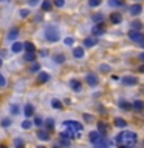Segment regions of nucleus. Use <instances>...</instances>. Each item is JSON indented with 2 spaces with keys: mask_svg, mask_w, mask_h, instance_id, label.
Instances as JSON below:
<instances>
[{
  "mask_svg": "<svg viewBox=\"0 0 144 148\" xmlns=\"http://www.w3.org/2000/svg\"><path fill=\"white\" fill-rule=\"evenodd\" d=\"M82 133V123L76 122V120H65L62 123V134L60 136L67 139H78Z\"/></svg>",
  "mask_w": 144,
  "mask_h": 148,
  "instance_id": "obj_1",
  "label": "nucleus"
},
{
  "mask_svg": "<svg viewBox=\"0 0 144 148\" xmlns=\"http://www.w3.org/2000/svg\"><path fill=\"white\" fill-rule=\"evenodd\" d=\"M136 133L133 131H121L118 136H116L115 142L118 148H133L135 143H136Z\"/></svg>",
  "mask_w": 144,
  "mask_h": 148,
  "instance_id": "obj_2",
  "label": "nucleus"
},
{
  "mask_svg": "<svg viewBox=\"0 0 144 148\" xmlns=\"http://www.w3.org/2000/svg\"><path fill=\"white\" fill-rule=\"evenodd\" d=\"M59 29H57V26H54V25H48L45 28V39L48 40V42H57L59 40Z\"/></svg>",
  "mask_w": 144,
  "mask_h": 148,
  "instance_id": "obj_3",
  "label": "nucleus"
},
{
  "mask_svg": "<svg viewBox=\"0 0 144 148\" xmlns=\"http://www.w3.org/2000/svg\"><path fill=\"white\" fill-rule=\"evenodd\" d=\"M129 37H130V40H132V42H135V43H139V45L144 46V37L139 34L138 31H133V29H132V31L129 32Z\"/></svg>",
  "mask_w": 144,
  "mask_h": 148,
  "instance_id": "obj_4",
  "label": "nucleus"
},
{
  "mask_svg": "<svg viewBox=\"0 0 144 148\" xmlns=\"http://www.w3.org/2000/svg\"><path fill=\"white\" fill-rule=\"evenodd\" d=\"M102 137H104V136H102V134H101L99 131H91V133H90V142H91V143L99 142Z\"/></svg>",
  "mask_w": 144,
  "mask_h": 148,
  "instance_id": "obj_5",
  "label": "nucleus"
},
{
  "mask_svg": "<svg viewBox=\"0 0 144 148\" xmlns=\"http://www.w3.org/2000/svg\"><path fill=\"white\" fill-rule=\"evenodd\" d=\"M130 14H132V16H138V14H141V11H143V6L139 3H136V5H132V6H130Z\"/></svg>",
  "mask_w": 144,
  "mask_h": 148,
  "instance_id": "obj_6",
  "label": "nucleus"
},
{
  "mask_svg": "<svg viewBox=\"0 0 144 148\" xmlns=\"http://www.w3.org/2000/svg\"><path fill=\"white\" fill-rule=\"evenodd\" d=\"M109 147H110V140L105 137H102L99 142L95 143V148H109Z\"/></svg>",
  "mask_w": 144,
  "mask_h": 148,
  "instance_id": "obj_7",
  "label": "nucleus"
},
{
  "mask_svg": "<svg viewBox=\"0 0 144 148\" xmlns=\"http://www.w3.org/2000/svg\"><path fill=\"white\" fill-rule=\"evenodd\" d=\"M98 43V37H88V39L84 40V46H87V48H90V46H95Z\"/></svg>",
  "mask_w": 144,
  "mask_h": 148,
  "instance_id": "obj_8",
  "label": "nucleus"
},
{
  "mask_svg": "<svg viewBox=\"0 0 144 148\" xmlns=\"http://www.w3.org/2000/svg\"><path fill=\"white\" fill-rule=\"evenodd\" d=\"M70 86H71V90H73V91H81V88H82L81 82H79V80H76V79H73V80H70Z\"/></svg>",
  "mask_w": 144,
  "mask_h": 148,
  "instance_id": "obj_9",
  "label": "nucleus"
},
{
  "mask_svg": "<svg viewBox=\"0 0 144 148\" xmlns=\"http://www.w3.org/2000/svg\"><path fill=\"white\" fill-rule=\"evenodd\" d=\"M121 20H123V16H121L119 12H111V16H110V22L111 23H119Z\"/></svg>",
  "mask_w": 144,
  "mask_h": 148,
  "instance_id": "obj_10",
  "label": "nucleus"
},
{
  "mask_svg": "<svg viewBox=\"0 0 144 148\" xmlns=\"http://www.w3.org/2000/svg\"><path fill=\"white\" fill-rule=\"evenodd\" d=\"M87 82H88V85L95 86L98 83V77L95 76V74H87Z\"/></svg>",
  "mask_w": 144,
  "mask_h": 148,
  "instance_id": "obj_11",
  "label": "nucleus"
},
{
  "mask_svg": "<svg viewBox=\"0 0 144 148\" xmlns=\"http://www.w3.org/2000/svg\"><path fill=\"white\" fill-rule=\"evenodd\" d=\"M22 49H23V43H20V42H16V43H12V46H11L12 53H20Z\"/></svg>",
  "mask_w": 144,
  "mask_h": 148,
  "instance_id": "obj_12",
  "label": "nucleus"
},
{
  "mask_svg": "<svg viewBox=\"0 0 144 148\" xmlns=\"http://www.w3.org/2000/svg\"><path fill=\"white\" fill-rule=\"evenodd\" d=\"M48 79H50V76L46 73H39V76H37V82H39V83H45V82H48Z\"/></svg>",
  "mask_w": 144,
  "mask_h": 148,
  "instance_id": "obj_13",
  "label": "nucleus"
},
{
  "mask_svg": "<svg viewBox=\"0 0 144 148\" xmlns=\"http://www.w3.org/2000/svg\"><path fill=\"white\" fill-rule=\"evenodd\" d=\"M37 137H39L40 140H48V139H50L48 133H46V131H42V130H39V131H37Z\"/></svg>",
  "mask_w": 144,
  "mask_h": 148,
  "instance_id": "obj_14",
  "label": "nucleus"
},
{
  "mask_svg": "<svg viewBox=\"0 0 144 148\" xmlns=\"http://www.w3.org/2000/svg\"><path fill=\"white\" fill-rule=\"evenodd\" d=\"M23 48L26 49V53H36V48H34V45H33L31 42H26V43L23 45Z\"/></svg>",
  "mask_w": 144,
  "mask_h": 148,
  "instance_id": "obj_15",
  "label": "nucleus"
},
{
  "mask_svg": "<svg viewBox=\"0 0 144 148\" xmlns=\"http://www.w3.org/2000/svg\"><path fill=\"white\" fill-rule=\"evenodd\" d=\"M123 82L125 83V85H133V83L138 82V79H136V77H124Z\"/></svg>",
  "mask_w": 144,
  "mask_h": 148,
  "instance_id": "obj_16",
  "label": "nucleus"
},
{
  "mask_svg": "<svg viewBox=\"0 0 144 148\" xmlns=\"http://www.w3.org/2000/svg\"><path fill=\"white\" fill-rule=\"evenodd\" d=\"M23 113H25V116H33V114H34V106L28 103L25 106V111H23Z\"/></svg>",
  "mask_w": 144,
  "mask_h": 148,
  "instance_id": "obj_17",
  "label": "nucleus"
},
{
  "mask_svg": "<svg viewBox=\"0 0 144 148\" xmlns=\"http://www.w3.org/2000/svg\"><path fill=\"white\" fill-rule=\"evenodd\" d=\"M73 56H74V57H78V59L84 57V49L82 48H74L73 49Z\"/></svg>",
  "mask_w": 144,
  "mask_h": 148,
  "instance_id": "obj_18",
  "label": "nucleus"
},
{
  "mask_svg": "<svg viewBox=\"0 0 144 148\" xmlns=\"http://www.w3.org/2000/svg\"><path fill=\"white\" fill-rule=\"evenodd\" d=\"M132 106H133V108L136 110V111H143V110H144V103H143V102H139V100L133 102V103H132Z\"/></svg>",
  "mask_w": 144,
  "mask_h": 148,
  "instance_id": "obj_19",
  "label": "nucleus"
},
{
  "mask_svg": "<svg viewBox=\"0 0 144 148\" xmlns=\"http://www.w3.org/2000/svg\"><path fill=\"white\" fill-rule=\"evenodd\" d=\"M102 32H104V28H102V26H99V25H95V26H93V34H95V37L99 36V34H102Z\"/></svg>",
  "mask_w": 144,
  "mask_h": 148,
  "instance_id": "obj_20",
  "label": "nucleus"
},
{
  "mask_svg": "<svg viewBox=\"0 0 144 148\" xmlns=\"http://www.w3.org/2000/svg\"><path fill=\"white\" fill-rule=\"evenodd\" d=\"M17 36H19V29H17V28H14V29H11V31H9V34H8V39H9V40H14Z\"/></svg>",
  "mask_w": 144,
  "mask_h": 148,
  "instance_id": "obj_21",
  "label": "nucleus"
},
{
  "mask_svg": "<svg viewBox=\"0 0 144 148\" xmlns=\"http://www.w3.org/2000/svg\"><path fill=\"white\" fill-rule=\"evenodd\" d=\"M25 60L26 62H34L36 60V53H25Z\"/></svg>",
  "mask_w": 144,
  "mask_h": 148,
  "instance_id": "obj_22",
  "label": "nucleus"
},
{
  "mask_svg": "<svg viewBox=\"0 0 144 148\" xmlns=\"http://www.w3.org/2000/svg\"><path fill=\"white\" fill-rule=\"evenodd\" d=\"M115 125H116V127H119V128H124L125 127V125H127V122H125V120L124 119H115Z\"/></svg>",
  "mask_w": 144,
  "mask_h": 148,
  "instance_id": "obj_23",
  "label": "nucleus"
},
{
  "mask_svg": "<svg viewBox=\"0 0 144 148\" xmlns=\"http://www.w3.org/2000/svg\"><path fill=\"white\" fill-rule=\"evenodd\" d=\"M98 128H99V133H101V134H105V133H107V130H109V128L105 127V123H104V122H99V123H98Z\"/></svg>",
  "mask_w": 144,
  "mask_h": 148,
  "instance_id": "obj_24",
  "label": "nucleus"
},
{
  "mask_svg": "<svg viewBox=\"0 0 144 148\" xmlns=\"http://www.w3.org/2000/svg\"><path fill=\"white\" fill-rule=\"evenodd\" d=\"M59 142L62 143L64 147H70V139H67V137H64V136H60V139H59Z\"/></svg>",
  "mask_w": 144,
  "mask_h": 148,
  "instance_id": "obj_25",
  "label": "nucleus"
},
{
  "mask_svg": "<svg viewBox=\"0 0 144 148\" xmlns=\"http://www.w3.org/2000/svg\"><path fill=\"white\" fill-rule=\"evenodd\" d=\"M50 8H51V2L50 0H45V2L42 3V9H44V11H48Z\"/></svg>",
  "mask_w": 144,
  "mask_h": 148,
  "instance_id": "obj_26",
  "label": "nucleus"
},
{
  "mask_svg": "<svg viewBox=\"0 0 144 148\" xmlns=\"http://www.w3.org/2000/svg\"><path fill=\"white\" fill-rule=\"evenodd\" d=\"M31 125H33V123L30 122V120H23V122H22V128H23V130H30Z\"/></svg>",
  "mask_w": 144,
  "mask_h": 148,
  "instance_id": "obj_27",
  "label": "nucleus"
},
{
  "mask_svg": "<svg viewBox=\"0 0 144 148\" xmlns=\"http://www.w3.org/2000/svg\"><path fill=\"white\" fill-rule=\"evenodd\" d=\"M109 3L111 6H121V5H123V0H110Z\"/></svg>",
  "mask_w": 144,
  "mask_h": 148,
  "instance_id": "obj_28",
  "label": "nucleus"
},
{
  "mask_svg": "<svg viewBox=\"0 0 144 148\" xmlns=\"http://www.w3.org/2000/svg\"><path fill=\"white\" fill-rule=\"evenodd\" d=\"M53 127H54V120L53 119H46V128L53 130Z\"/></svg>",
  "mask_w": 144,
  "mask_h": 148,
  "instance_id": "obj_29",
  "label": "nucleus"
},
{
  "mask_svg": "<svg viewBox=\"0 0 144 148\" xmlns=\"http://www.w3.org/2000/svg\"><path fill=\"white\" fill-rule=\"evenodd\" d=\"M88 5H90V6H99V5H101V0H90V2H88Z\"/></svg>",
  "mask_w": 144,
  "mask_h": 148,
  "instance_id": "obj_30",
  "label": "nucleus"
},
{
  "mask_svg": "<svg viewBox=\"0 0 144 148\" xmlns=\"http://www.w3.org/2000/svg\"><path fill=\"white\" fill-rule=\"evenodd\" d=\"M54 5H56L57 8H62L64 5H65V0H54Z\"/></svg>",
  "mask_w": 144,
  "mask_h": 148,
  "instance_id": "obj_31",
  "label": "nucleus"
},
{
  "mask_svg": "<svg viewBox=\"0 0 144 148\" xmlns=\"http://www.w3.org/2000/svg\"><path fill=\"white\" fill-rule=\"evenodd\" d=\"M132 26H133V31H138L139 28H141V23H139V22H133Z\"/></svg>",
  "mask_w": 144,
  "mask_h": 148,
  "instance_id": "obj_32",
  "label": "nucleus"
},
{
  "mask_svg": "<svg viewBox=\"0 0 144 148\" xmlns=\"http://www.w3.org/2000/svg\"><path fill=\"white\" fill-rule=\"evenodd\" d=\"M11 113L12 114H17L19 113V106L17 105H11Z\"/></svg>",
  "mask_w": 144,
  "mask_h": 148,
  "instance_id": "obj_33",
  "label": "nucleus"
},
{
  "mask_svg": "<svg viewBox=\"0 0 144 148\" xmlns=\"http://www.w3.org/2000/svg\"><path fill=\"white\" fill-rule=\"evenodd\" d=\"M34 125H37V127H42V119H40V117H36Z\"/></svg>",
  "mask_w": 144,
  "mask_h": 148,
  "instance_id": "obj_34",
  "label": "nucleus"
},
{
  "mask_svg": "<svg viewBox=\"0 0 144 148\" xmlns=\"http://www.w3.org/2000/svg\"><path fill=\"white\" fill-rule=\"evenodd\" d=\"M54 59L57 60V63H62V60H65V57H64V56H56Z\"/></svg>",
  "mask_w": 144,
  "mask_h": 148,
  "instance_id": "obj_35",
  "label": "nucleus"
},
{
  "mask_svg": "<svg viewBox=\"0 0 144 148\" xmlns=\"http://www.w3.org/2000/svg\"><path fill=\"white\" fill-rule=\"evenodd\" d=\"M9 123H11V122H9V119H3V120H2V125H3V127H9Z\"/></svg>",
  "mask_w": 144,
  "mask_h": 148,
  "instance_id": "obj_36",
  "label": "nucleus"
},
{
  "mask_svg": "<svg viewBox=\"0 0 144 148\" xmlns=\"http://www.w3.org/2000/svg\"><path fill=\"white\" fill-rule=\"evenodd\" d=\"M5 83H6V80H5V77L2 76V74H0V86H3Z\"/></svg>",
  "mask_w": 144,
  "mask_h": 148,
  "instance_id": "obj_37",
  "label": "nucleus"
},
{
  "mask_svg": "<svg viewBox=\"0 0 144 148\" xmlns=\"http://www.w3.org/2000/svg\"><path fill=\"white\" fill-rule=\"evenodd\" d=\"M65 45H73V39H71V37H68V39H65Z\"/></svg>",
  "mask_w": 144,
  "mask_h": 148,
  "instance_id": "obj_38",
  "label": "nucleus"
},
{
  "mask_svg": "<svg viewBox=\"0 0 144 148\" xmlns=\"http://www.w3.org/2000/svg\"><path fill=\"white\" fill-rule=\"evenodd\" d=\"M93 20H95V22H99V20H102V16H101V14H98V16L93 17Z\"/></svg>",
  "mask_w": 144,
  "mask_h": 148,
  "instance_id": "obj_39",
  "label": "nucleus"
},
{
  "mask_svg": "<svg viewBox=\"0 0 144 148\" xmlns=\"http://www.w3.org/2000/svg\"><path fill=\"white\" fill-rule=\"evenodd\" d=\"M53 106H54V108H60V106H62V105H60V102L54 100V102H53Z\"/></svg>",
  "mask_w": 144,
  "mask_h": 148,
  "instance_id": "obj_40",
  "label": "nucleus"
},
{
  "mask_svg": "<svg viewBox=\"0 0 144 148\" xmlns=\"http://www.w3.org/2000/svg\"><path fill=\"white\" fill-rule=\"evenodd\" d=\"M28 16V11H26V9H22V11H20V17H26Z\"/></svg>",
  "mask_w": 144,
  "mask_h": 148,
  "instance_id": "obj_41",
  "label": "nucleus"
},
{
  "mask_svg": "<svg viewBox=\"0 0 144 148\" xmlns=\"http://www.w3.org/2000/svg\"><path fill=\"white\" fill-rule=\"evenodd\" d=\"M31 71H39V65H37V63H34V65L31 66Z\"/></svg>",
  "mask_w": 144,
  "mask_h": 148,
  "instance_id": "obj_42",
  "label": "nucleus"
},
{
  "mask_svg": "<svg viewBox=\"0 0 144 148\" xmlns=\"http://www.w3.org/2000/svg\"><path fill=\"white\" fill-rule=\"evenodd\" d=\"M30 3H31V5H36V3H37V0H30Z\"/></svg>",
  "mask_w": 144,
  "mask_h": 148,
  "instance_id": "obj_43",
  "label": "nucleus"
},
{
  "mask_svg": "<svg viewBox=\"0 0 144 148\" xmlns=\"http://www.w3.org/2000/svg\"><path fill=\"white\" fill-rule=\"evenodd\" d=\"M139 59H141V60H144V53H143V54H139Z\"/></svg>",
  "mask_w": 144,
  "mask_h": 148,
  "instance_id": "obj_44",
  "label": "nucleus"
},
{
  "mask_svg": "<svg viewBox=\"0 0 144 148\" xmlns=\"http://www.w3.org/2000/svg\"><path fill=\"white\" fill-rule=\"evenodd\" d=\"M0 148H6V145H0Z\"/></svg>",
  "mask_w": 144,
  "mask_h": 148,
  "instance_id": "obj_45",
  "label": "nucleus"
},
{
  "mask_svg": "<svg viewBox=\"0 0 144 148\" xmlns=\"http://www.w3.org/2000/svg\"><path fill=\"white\" fill-rule=\"evenodd\" d=\"M0 66H2V59H0Z\"/></svg>",
  "mask_w": 144,
  "mask_h": 148,
  "instance_id": "obj_46",
  "label": "nucleus"
},
{
  "mask_svg": "<svg viewBox=\"0 0 144 148\" xmlns=\"http://www.w3.org/2000/svg\"><path fill=\"white\" fill-rule=\"evenodd\" d=\"M39 148H45V147H39Z\"/></svg>",
  "mask_w": 144,
  "mask_h": 148,
  "instance_id": "obj_47",
  "label": "nucleus"
},
{
  "mask_svg": "<svg viewBox=\"0 0 144 148\" xmlns=\"http://www.w3.org/2000/svg\"><path fill=\"white\" fill-rule=\"evenodd\" d=\"M54 148H59V147H54Z\"/></svg>",
  "mask_w": 144,
  "mask_h": 148,
  "instance_id": "obj_48",
  "label": "nucleus"
},
{
  "mask_svg": "<svg viewBox=\"0 0 144 148\" xmlns=\"http://www.w3.org/2000/svg\"><path fill=\"white\" fill-rule=\"evenodd\" d=\"M3 2H6V0H3Z\"/></svg>",
  "mask_w": 144,
  "mask_h": 148,
  "instance_id": "obj_49",
  "label": "nucleus"
}]
</instances>
